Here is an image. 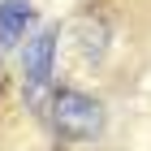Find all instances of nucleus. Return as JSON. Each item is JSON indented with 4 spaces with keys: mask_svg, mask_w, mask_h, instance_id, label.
<instances>
[{
    "mask_svg": "<svg viewBox=\"0 0 151 151\" xmlns=\"http://www.w3.org/2000/svg\"><path fill=\"white\" fill-rule=\"evenodd\" d=\"M108 125L104 104L86 91H56L52 95V129L69 142H95Z\"/></svg>",
    "mask_w": 151,
    "mask_h": 151,
    "instance_id": "nucleus-1",
    "label": "nucleus"
},
{
    "mask_svg": "<svg viewBox=\"0 0 151 151\" xmlns=\"http://www.w3.org/2000/svg\"><path fill=\"white\" fill-rule=\"evenodd\" d=\"M52 60H56V30H35L26 39V52H22V78H26V91L39 95L52 78Z\"/></svg>",
    "mask_w": 151,
    "mask_h": 151,
    "instance_id": "nucleus-2",
    "label": "nucleus"
},
{
    "mask_svg": "<svg viewBox=\"0 0 151 151\" xmlns=\"http://www.w3.org/2000/svg\"><path fill=\"white\" fill-rule=\"evenodd\" d=\"M30 22H35V4L30 0H0V43L4 47L17 43Z\"/></svg>",
    "mask_w": 151,
    "mask_h": 151,
    "instance_id": "nucleus-3",
    "label": "nucleus"
}]
</instances>
